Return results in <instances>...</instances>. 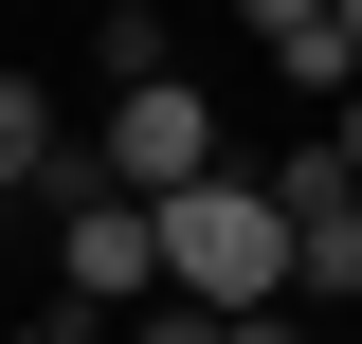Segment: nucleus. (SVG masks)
I'll return each instance as SVG.
<instances>
[{
	"label": "nucleus",
	"instance_id": "8",
	"mask_svg": "<svg viewBox=\"0 0 362 344\" xmlns=\"http://www.w3.org/2000/svg\"><path fill=\"white\" fill-rule=\"evenodd\" d=\"M0 344H73V326H54V308H18V326H0Z\"/></svg>",
	"mask_w": 362,
	"mask_h": 344
},
{
	"label": "nucleus",
	"instance_id": "4",
	"mask_svg": "<svg viewBox=\"0 0 362 344\" xmlns=\"http://www.w3.org/2000/svg\"><path fill=\"white\" fill-rule=\"evenodd\" d=\"M54 200H90V145L54 127L37 73H0V217H54Z\"/></svg>",
	"mask_w": 362,
	"mask_h": 344
},
{
	"label": "nucleus",
	"instance_id": "5",
	"mask_svg": "<svg viewBox=\"0 0 362 344\" xmlns=\"http://www.w3.org/2000/svg\"><path fill=\"white\" fill-rule=\"evenodd\" d=\"M109 344H218V308H127Z\"/></svg>",
	"mask_w": 362,
	"mask_h": 344
},
{
	"label": "nucleus",
	"instance_id": "10",
	"mask_svg": "<svg viewBox=\"0 0 362 344\" xmlns=\"http://www.w3.org/2000/svg\"><path fill=\"white\" fill-rule=\"evenodd\" d=\"M90 18H163V0H90Z\"/></svg>",
	"mask_w": 362,
	"mask_h": 344
},
{
	"label": "nucleus",
	"instance_id": "6",
	"mask_svg": "<svg viewBox=\"0 0 362 344\" xmlns=\"http://www.w3.org/2000/svg\"><path fill=\"white\" fill-rule=\"evenodd\" d=\"M218 344H308V308H235V326H218Z\"/></svg>",
	"mask_w": 362,
	"mask_h": 344
},
{
	"label": "nucleus",
	"instance_id": "3",
	"mask_svg": "<svg viewBox=\"0 0 362 344\" xmlns=\"http://www.w3.org/2000/svg\"><path fill=\"white\" fill-rule=\"evenodd\" d=\"M54 326H127V308H163V254H145V200H54Z\"/></svg>",
	"mask_w": 362,
	"mask_h": 344
},
{
	"label": "nucleus",
	"instance_id": "2",
	"mask_svg": "<svg viewBox=\"0 0 362 344\" xmlns=\"http://www.w3.org/2000/svg\"><path fill=\"white\" fill-rule=\"evenodd\" d=\"M181 181H218V109H199V73L109 91V127H90V200H181Z\"/></svg>",
	"mask_w": 362,
	"mask_h": 344
},
{
	"label": "nucleus",
	"instance_id": "7",
	"mask_svg": "<svg viewBox=\"0 0 362 344\" xmlns=\"http://www.w3.org/2000/svg\"><path fill=\"white\" fill-rule=\"evenodd\" d=\"M326 164H344V181H362V91H344V109H326Z\"/></svg>",
	"mask_w": 362,
	"mask_h": 344
},
{
	"label": "nucleus",
	"instance_id": "9",
	"mask_svg": "<svg viewBox=\"0 0 362 344\" xmlns=\"http://www.w3.org/2000/svg\"><path fill=\"white\" fill-rule=\"evenodd\" d=\"M326 37H344V55H362V0H326Z\"/></svg>",
	"mask_w": 362,
	"mask_h": 344
},
{
	"label": "nucleus",
	"instance_id": "1",
	"mask_svg": "<svg viewBox=\"0 0 362 344\" xmlns=\"http://www.w3.org/2000/svg\"><path fill=\"white\" fill-rule=\"evenodd\" d=\"M145 254H163V290L181 308H290V217H272V181H181V200H145Z\"/></svg>",
	"mask_w": 362,
	"mask_h": 344
},
{
	"label": "nucleus",
	"instance_id": "11",
	"mask_svg": "<svg viewBox=\"0 0 362 344\" xmlns=\"http://www.w3.org/2000/svg\"><path fill=\"white\" fill-rule=\"evenodd\" d=\"M0 236H18V217H0Z\"/></svg>",
	"mask_w": 362,
	"mask_h": 344
}]
</instances>
